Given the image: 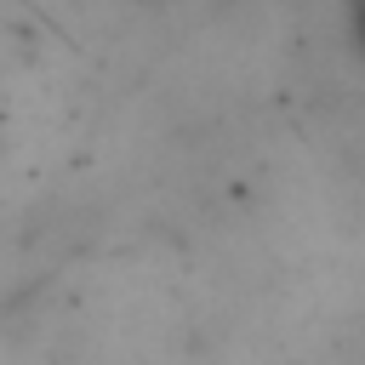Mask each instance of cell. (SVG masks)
<instances>
[{
  "instance_id": "1",
  "label": "cell",
  "mask_w": 365,
  "mask_h": 365,
  "mask_svg": "<svg viewBox=\"0 0 365 365\" xmlns=\"http://www.w3.org/2000/svg\"><path fill=\"white\" fill-rule=\"evenodd\" d=\"M348 34H354V46L365 51V0H348Z\"/></svg>"
}]
</instances>
